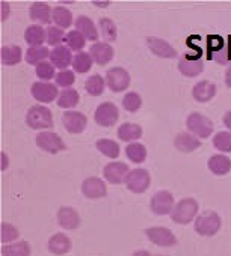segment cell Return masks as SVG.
I'll return each mask as SVG.
<instances>
[{"label":"cell","instance_id":"obj_20","mask_svg":"<svg viewBox=\"0 0 231 256\" xmlns=\"http://www.w3.org/2000/svg\"><path fill=\"white\" fill-rule=\"evenodd\" d=\"M53 10L46 2H35L29 8V17L32 22H37L40 24H50L53 22L52 18Z\"/></svg>","mask_w":231,"mask_h":256},{"label":"cell","instance_id":"obj_21","mask_svg":"<svg viewBox=\"0 0 231 256\" xmlns=\"http://www.w3.org/2000/svg\"><path fill=\"white\" fill-rule=\"evenodd\" d=\"M89 54L97 65H106L113 59V48L107 42H95L89 48Z\"/></svg>","mask_w":231,"mask_h":256},{"label":"cell","instance_id":"obj_51","mask_svg":"<svg viewBox=\"0 0 231 256\" xmlns=\"http://www.w3.org/2000/svg\"><path fill=\"white\" fill-rule=\"evenodd\" d=\"M7 166H8V157H7L5 152H2V170H5Z\"/></svg>","mask_w":231,"mask_h":256},{"label":"cell","instance_id":"obj_18","mask_svg":"<svg viewBox=\"0 0 231 256\" xmlns=\"http://www.w3.org/2000/svg\"><path fill=\"white\" fill-rule=\"evenodd\" d=\"M216 92H217V88L214 83H211L208 80H201L193 86L192 96L198 102H208L214 98Z\"/></svg>","mask_w":231,"mask_h":256},{"label":"cell","instance_id":"obj_37","mask_svg":"<svg viewBox=\"0 0 231 256\" xmlns=\"http://www.w3.org/2000/svg\"><path fill=\"white\" fill-rule=\"evenodd\" d=\"M94 65V60L91 58L89 53H85V52H80L74 56V60H73V70L76 72H80V74H85L88 72Z\"/></svg>","mask_w":231,"mask_h":256},{"label":"cell","instance_id":"obj_2","mask_svg":"<svg viewBox=\"0 0 231 256\" xmlns=\"http://www.w3.org/2000/svg\"><path fill=\"white\" fill-rule=\"evenodd\" d=\"M26 124L32 130H49V128L53 126L52 110L44 104L32 106L26 113Z\"/></svg>","mask_w":231,"mask_h":256},{"label":"cell","instance_id":"obj_31","mask_svg":"<svg viewBox=\"0 0 231 256\" xmlns=\"http://www.w3.org/2000/svg\"><path fill=\"white\" fill-rule=\"evenodd\" d=\"M47 58H50V50L44 46L41 47H29L26 52V62L31 65H40L43 62L47 60Z\"/></svg>","mask_w":231,"mask_h":256},{"label":"cell","instance_id":"obj_46","mask_svg":"<svg viewBox=\"0 0 231 256\" xmlns=\"http://www.w3.org/2000/svg\"><path fill=\"white\" fill-rule=\"evenodd\" d=\"M207 46H208V53L214 54L216 52H219L225 46V42H223V40L220 36H208L207 38Z\"/></svg>","mask_w":231,"mask_h":256},{"label":"cell","instance_id":"obj_8","mask_svg":"<svg viewBox=\"0 0 231 256\" xmlns=\"http://www.w3.org/2000/svg\"><path fill=\"white\" fill-rule=\"evenodd\" d=\"M145 235L153 244L160 246V247H172L177 244V236L174 235V232L168 228H163V226L147 228Z\"/></svg>","mask_w":231,"mask_h":256},{"label":"cell","instance_id":"obj_34","mask_svg":"<svg viewBox=\"0 0 231 256\" xmlns=\"http://www.w3.org/2000/svg\"><path fill=\"white\" fill-rule=\"evenodd\" d=\"M95 146H97V150H98L103 156H106V157H109V158H118V157H120V145H118L117 142H115V140H110V139H100V140H97Z\"/></svg>","mask_w":231,"mask_h":256},{"label":"cell","instance_id":"obj_14","mask_svg":"<svg viewBox=\"0 0 231 256\" xmlns=\"http://www.w3.org/2000/svg\"><path fill=\"white\" fill-rule=\"evenodd\" d=\"M82 193L88 199H101L107 196V187L103 180L89 176L82 182Z\"/></svg>","mask_w":231,"mask_h":256},{"label":"cell","instance_id":"obj_41","mask_svg":"<svg viewBox=\"0 0 231 256\" xmlns=\"http://www.w3.org/2000/svg\"><path fill=\"white\" fill-rule=\"evenodd\" d=\"M46 35H47V44L52 46L53 48L61 46V42H65V36H67L64 34V29L58 26H49L46 30Z\"/></svg>","mask_w":231,"mask_h":256},{"label":"cell","instance_id":"obj_9","mask_svg":"<svg viewBox=\"0 0 231 256\" xmlns=\"http://www.w3.org/2000/svg\"><path fill=\"white\" fill-rule=\"evenodd\" d=\"M94 119L100 126H112L120 119V110L113 102H101L95 110Z\"/></svg>","mask_w":231,"mask_h":256},{"label":"cell","instance_id":"obj_49","mask_svg":"<svg viewBox=\"0 0 231 256\" xmlns=\"http://www.w3.org/2000/svg\"><path fill=\"white\" fill-rule=\"evenodd\" d=\"M2 20H7L8 18V16H10V12H11V10H8V6H7V4H2Z\"/></svg>","mask_w":231,"mask_h":256},{"label":"cell","instance_id":"obj_1","mask_svg":"<svg viewBox=\"0 0 231 256\" xmlns=\"http://www.w3.org/2000/svg\"><path fill=\"white\" fill-rule=\"evenodd\" d=\"M199 211V205L193 198H184L175 204V206L171 211V220L177 224H189L190 222H195Z\"/></svg>","mask_w":231,"mask_h":256},{"label":"cell","instance_id":"obj_44","mask_svg":"<svg viewBox=\"0 0 231 256\" xmlns=\"http://www.w3.org/2000/svg\"><path fill=\"white\" fill-rule=\"evenodd\" d=\"M55 82H56V86L64 88V89H70L74 84V82H76L74 71H70V70L59 71L58 76L55 77Z\"/></svg>","mask_w":231,"mask_h":256},{"label":"cell","instance_id":"obj_48","mask_svg":"<svg viewBox=\"0 0 231 256\" xmlns=\"http://www.w3.org/2000/svg\"><path fill=\"white\" fill-rule=\"evenodd\" d=\"M225 84L228 88H231V64L228 65L226 71H225Z\"/></svg>","mask_w":231,"mask_h":256},{"label":"cell","instance_id":"obj_38","mask_svg":"<svg viewBox=\"0 0 231 256\" xmlns=\"http://www.w3.org/2000/svg\"><path fill=\"white\" fill-rule=\"evenodd\" d=\"M65 44L71 52H83V47L86 46L85 36L79 30H70L65 36Z\"/></svg>","mask_w":231,"mask_h":256},{"label":"cell","instance_id":"obj_27","mask_svg":"<svg viewBox=\"0 0 231 256\" xmlns=\"http://www.w3.org/2000/svg\"><path fill=\"white\" fill-rule=\"evenodd\" d=\"M25 40L29 44V47H41L44 46V42H47V35L43 26L31 24L25 32Z\"/></svg>","mask_w":231,"mask_h":256},{"label":"cell","instance_id":"obj_17","mask_svg":"<svg viewBox=\"0 0 231 256\" xmlns=\"http://www.w3.org/2000/svg\"><path fill=\"white\" fill-rule=\"evenodd\" d=\"M147 46H148L150 52L153 54L159 56V58H163V59H174V58H177L175 48L169 42H166L165 40L148 36L147 38Z\"/></svg>","mask_w":231,"mask_h":256},{"label":"cell","instance_id":"obj_7","mask_svg":"<svg viewBox=\"0 0 231 256\" xmlns=\"http://www.w3.org/2000/svg\"><path fill=\"white\" fill-rule=\"evenodd\" d=\"M37 145L40 150H43L49 154H58V152H62L67 150V145L64 144L61 136H58L53 132H41L37 136Z\"/></svg>","mask_w":231,"mask_h":256},{"label":"cell","instance_id":"obj_10","mask_svg":"<svg viewBox=\"0 0 231 256\" xmlns=\"http://www.w3.org/2000/svg\"><path fill=\"white\" fill-rule=\"evenodd\" d=\"M175 206V200L171 192L166 190H160L157 192L151 200H150V210L156 214V216H166L171 214L172 208Z\"/></svg>","mask_w":231,"mask_h":256},{"label":"cell","instance_id":"obj_29","mask_svg":"<svg viewBox=\"0 0 231 256\" xmlns=\"http://www.w3.org/2000/svg\"><path fill=\"white\" fill-rule=\"evenodd\" d=\"M52 18L55 26L61 29H68L73 24V14L65 6H55L52 12Z\"/></svg>","mask_w":231,"mask_h":256},{"label":"cell","instance_id":"obj_28","mask_svg":"<svg viewBox=\"0 0 231 256\" xmlns=\"http://www.w3.org/2000/svg\"><path fill=\"white\" fill-rule=\"evenodd\" d=\"M22 48L19 46H4L0 50V59L7 66H14L22 62Z\"/></svg>","mask_w":231,"mask_h":256},{"label":"cell","instance_id":"obj_30","mask_svg":"<svg viewBox=\"0 0 231 256\" xmlns=\"http://www.w3.org/2000/svg\"><path fill=\"white\" fill-rule=\"evenodd\" d=\"M31 252L28 241H17L2 247V256H31Z\"/></svg>","mask_w":231,"mask_h":256},{"label":"cell","instance_id":"obj_53","mask_svg":"<svg viewBox=\"0 0 231 256\" xmlns=\"http://www.w3.org/2000/svg\"><path fill=\"white\" fill-rule=\"evenodd\" d=\"M159 256H165V254H159Z\"/></svg>","mask_w":231,"mask_h":256},{"label":"cell","instance_id":"obj_23","mask_svg":"<svg viewBox=\"0 0 231 256\" xmlns=\"http://www.w3.org/2000/svg\"><path fill=\"white\" fill-rule=\"evenodd\" d=\"M74 26H76V30H79L85 36L86 41H92L94 44L98 41V35H100L98 29L95 28L94 22L89 17H86V16L77 17L76 22H74Z\"/></svg>","mask_w":231,"mask_h":256},{"label":"cell","instance_id":"obj_13","mask_svg":"<svg viewBox=\"0 0 231 256\" xmlns=\"http://www.w3.org/2000/svg\"><path fill=\"white\" fill-rule=\"evenodd\" d=\"M130 174V168L126 163L121 162H112L109 164L104 166L103 169V175L106 178L107 182L110 184H123L126 182L127 175Z\"/></svg>","mask_w":231,"mask_h":256},{"label":"cell","instance_id":"obj_19","mask_svg":"<svg viewBox=\"0 0 231 256\" xmlns=\"http://www.w3.org/2000/svg\"><path fill=\"white\" fill-rule=\"evenodd\" d=\"M58 222L67 230H74L80 226V216L71 206H61L58 210Z\"/></svg>","mask_w":231,"mask_h":256},{"label":"cell","instance_id":"obj_3","mask_svg":"<svg viewBox=\"0 0 231 256\" xmlns=\"http://www.w3.org/2000/svg\"><path fill=\"white\" fill-rule=\"evenodd\" d=\"M222 226V220L219 217L217 212L214 211H204L202 214H198L195 222H193V228L195 232L199 234L201 236H213L219 232Z\"/></svg>","mask_w":231,"mask_h":256},{"label":"cell","instance_id":"obj_4","mask_svg":"<svg viewBox=\"0 0 231 256\" xmlns=\"http://www.w3.org/2000/svg\"><path fill=\"white\" fill-rule=\"evenodd\" d=\"M186 126L189 133H192L198 139H207L213 133V122L198 112H193L186 118Z\"/></svg>","mask_w":231,"mask_h":256},{"label":"cell","instance_id":"obj_33","mask_svg":"<svg viewBox=\"0 0 231 256\" xmlns=\"http://www.w3.org/2000/svg\"><path fill=\"white\" fill-rule=\"evenodd\" d=\"M98 29H100V34L103 36V40L109 44V42H113L117 41V36H118V32H117V26L115 23L110 20V18H100L98 22Z\"/></svg>","mask_w":231,"mask_h":256},{"label":"cell","instance_id":"obj_52","mask_svg":"<svg viewBox=\"0 0 231 256\" xmlns=\"http://www.w3.org/2000/svg\"><path fill=\"white\" fill-rule=\"evenodd\" d=\"M94 4H95V5H98V6H103V8H104V6H109V4H110V2H94Z\"/></svg>","mask_w":231,"mask_h":256},{"label":"cell","instance_id":"obj_26","mask_svg":"<svg viewBox=\"0 0 231 256\" xmlns=\"http://www.w3.org/2000/svg\"><path fill=\"white\" fill-rule=\"evenodd\" d=\"M118 138L123 142L133 144L142 138V126L138 124H133V122H126L118 128Z\"/></svg>","mask_w":231,"mask_h":256},{"label":"cell","instance_id":"obj_32","mask_svg":"<svg viewBox=\"0 0 231 256\" xmlns=\"http://www.w3.org/2000/svg\"><path fill=\"white\" fill-rule=\"evenodd\" d=\"M80 101V96H79V92L76 89H64L61 90L59 96H58V106L62 107V108H74Z\"/></svg>","mask_w":231,"mask_h":256},{"label":"cell","instance_id":"obj_5","mask_svg":"<svg viewBox=\"0 0 231 256\" xmlns=\"http://www.w3.org/2000/svg\"><path fill=\"white\" fill-rule=\"evenodd\" d=\"M124 184H126L129 192H132L135 194H142V193H145L150 188L151 176H150L148 170L138 168V169L130 170V174L127 175Z\"/></svg>","mask_w":231,"mask_h":256},{"label":"cell","instance_id":"obj_36","mask_svg":"<svg viewBox=\"0 0 231 256\" xmlns=\"http://www.w3.org/2000/svg\"><path fill=\"white\" fill-rule=\"evenodd\" d=\"M126 156L133 163H142L147 158V148L142 144H138V142L129 144L127 148H126Z\"/></svg>","mask_w":231,"mask_h":256},{"label":"cell","instance_id":"obj_22","mask_svg":"<svg viewBox=\"0 0 231 256\" xmlns=\"http://www.w3.org/2000/svg\"><path fill=\"white\" fill-rule=\"evenodd\" d=\"M47 248L50 253L53 254H65L68 253L71 248H73V241L68 235L65 234H55L49 238V242H47Z\"/></svg>","mask_w":231,"mask_h":256},{"label":"cell","instance_id":"obj_43","mask_svg":"<svg viewBox=\"0 0 231 256\" xmlns=\"http://www.w3.org/2000/svg\"><path fill=\"white\" fill-rule=\"evenodd\" d=\"M35 72H37V77L40 78V82H49L52 78L56 77L55 74V66L52 65V62H43L40 65L35 66Z\"/></svg>","mask_w":231,"mask_h":256},{"label":"cell","instance_id":"obj_24","mask_svg":"<svg viewBox=\"0 0 231 256\" xmlns=\"http://www.w3.org/2000/svg\"><path fill=\"white\" fill-rule=\"evenodd\" d=\"M174 145L180 152H193L195 150L201 146V139H198L189 132H183L175 136Z\"/></svg>","mask_w":231,"mask_h":256},{"label":"cell","instance_id":"obj_47","mask_svg":"<svg viewBox=\"0 0 231 256\" xmlns=\"http://www.w3.org/2000/svg\"><path fill=\"white\" fill-rule=\"evenodd\" d=\"M222 122H223V125L226 126V130L231 133V110H228V112L223 114V118H222Z\"/></svg>","mask_w":231,"mask_h":256},{"label":"cell","instance_id":"obj_15","mask_svg":"<svg viewBox=\"0 0 231 256\" xmlns=\"http://www.w3.org/2000/svg\"><path fill=\"white\" fill-rule=\"evenodd\" d=\"M73 53L67 46H58L53 50H50V62L55 68L65 71L70 65H73Z\"/></svg>","mask_w":231,"mask_h":256},{"label":"cell","instance_id":"obj_25","mask_svg":"<svg viewBox=\"0 0 231 256\" xmlns=\"http://www.w3.org/2000/svg\"><path fill=\"white\" fill-rule=\"evenodd\" d=\"M208 170L216 176H223L231 170V160L223 154H216L208 158Z\"/></svg>","mask_w":231,"mask_h":256},{"label":"cell","instance_id":"obj_16","mask_svg":"<svg viewBox=\"0 0 231 256\" xmlns=\"http://www.w3.org/2000/svg\"><path fill=\"white\" fill-rule=\"evenodd\" d=\"M178 71L184 77H196L204 71V62L201 58H192L184 54L178 60Z\"/></svg>","mask_w":231,"mask_h":256},{"label":"cell","instance_id":"obj_11","mask_svg":"<svg viewBox=\"0 0 231 256\" xmlns=\"http://www.w3.org/2000/svg\"><path fill=\"white\" fill-rule=\"evenodd\" d=\"M31 94L37 101L49 104L53 102L61 92H58V86L50 82H35L31 88Z\"/></svg>","mask_w":231,"mask_h":256},{"label":"cell","instance_id":"obj_50","mask_svg":"<svg viewBox=\"0 0 231 256\" xmlns=\"http://www.w3.org/2000/svg\"><path fill=\"white\" fill-rule=\"evenodd\" d=\"M132 256H153L148 250H136Z\"/></svg>","mask_w":231,"mask_h":256},{"label":"cell","instance_id":"obj_39","mask_svg":"<svg viewBox=\"0 0 231 256\" xmlns=\"http://www.w3.org/2000/svg\"><path fill=\"white\" fill-rule=\"evenodd\" d=\"M213 146L223 152H231V133L229 132H219L213 138Z\"/></svg>","mask_w":231,"mask_h":256},{"label":"cell","instance_id":"obj_6","mask_svg":"<svg viewBox=\"0 0 231 256\" xmlns=\"http://www.w3.org/2000/svg\"><path fill=\"white\" fill-rule=\"evenodd\" d=\"M130 74L121 66H113L106 72V86L112 92H124L130 86Z\"/></svg>","mask_w":231,"mask_h":256},{"label":"cell","instance_id":"obj_12","mask_svg":"<svg viewBox=\"0 0 231 256\" xmlns=\"http://www.w3.org/2000/svg\"><path fill=\"white\" fill-rule=\"evenodd\" d=\"M62 124L65 126V130L71 134H80L85 132L88 119L82 112L77 110H67L62 114Z\"/></svg>","mask_w":231,"mask_h":256},{"label":"cell","instance_id":"obj_40","mask_svg":"<svg viewBox=\"0 0 231 256\" xmlns=\"http://www.w3.org/2000/svg\"><path fill=\"white\" fill-rule=\"evenodd\" d=\"M19 236H20V232H19V229L14 224L2 223V226H0V240H2L4 244H11Z\"/></svg>","mask_w":231,"mask_h":256},{"label":"cell","instance_id":"obj_45","mask_svg":"<svg viewBox=\"0 0 231 256\" xmlns=\"http://www.w3.org/2000/svg\"><path fill=\"white\" fill-rule=\"evenodd\" d=\"M211 59H214V62H217L219 65H229L231 64V46L225 44L219 52L211 54Z\"/></svg>","mask_w":231,"mask_h":256},{"label":"cell","instance_id":"obj_35","mask_svg":"<svg viewBox=\"0 0 231 256\" xmlns=\"http://www.w3.org/2000/svg\"><path fill=\"white\" fill-rule=\"evenodd\" d=\"M104 88H106V80L100 74H94L88 77L85 83V89L91 96H100L104 92Z\"/></svg>","mask_w":231,"mask_h":256},{"label":"cell","instance_id":"obj_42","mask_svg":"<svg viewBox=\"0 0 231 256\" xmlns=\"http://www.w3.org/2000/svg\"><path fill=\"white\" fill-rule=\"evenodd\" d=\"M123 107L130 112V113H135L138 112L141 107H142V98L138 92H129L124 95L123 98Z\"/></svg>","mask_w":231,"mask_h":256}]
</instances>
